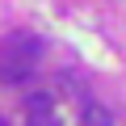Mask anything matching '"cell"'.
<instances>
[{"label":"cell","instance_id":"6da1fadb","mask_svg":"<svg viewBox=\"0 0 126 126\" xmlns=\"http://www.w3.org/2000/svg\"><path fill=\"white\" fill-rule=\"evenodd\" d=\"M42 59V42L25 30H13L9 38H0V84H21L34 76Z\"/></svg>","mask_w":126,"mask_h":126},{"label":"cell","instance_id":"3957f363","mask_svg":"<svg viewBox=\"0 0 126 126\" xmlns=\"http://www.w3.org/2000/svg\"><path fill=\"white\" fill-rule=\"evenodd\" d=\"M80 122L84 126H113V113L105 105H97V101H84L80 105Z\"/></svg>","mask_w":126,"mask_h":126},{"label":"cell","instance_id":"7a4b0ae2","mask_svg":"<svg viewBox=\"0 0 126 126\" xmlns=\"http://www.w3.org/2000/svg\"><path fill=\"white\" fill-rule=\"evenodd\" d=\"M25 113H30L25 126H59V113H55V97L50 93H34L25 101Z\"/></svg>","mask_w":126,"mask_h":126}]
</instances>
